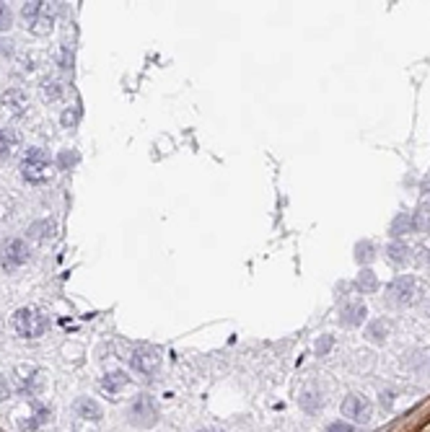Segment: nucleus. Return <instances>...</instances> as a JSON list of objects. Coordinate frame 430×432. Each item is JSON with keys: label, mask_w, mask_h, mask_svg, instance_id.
<instances>
[{"label": "nucleus", "mask_w": 430, "mask_h": 432, "mask_svg": "<svg viewBox=\"0 0 430 432\" xmlns=\"http://www.w3.org/2000/svg\"><path fill=\"white\" fill-rule=\"evenodd\" d=\"M10 326L21 339H42L49 332V316L37 305H21L10 316Z\"/></svg>", "instance_id": "nucleus-1"}, {"label": "nucleus", "mask_w": 430, "mask_h": 432, "mask_svg": "<svg viewBox=\"0 0 430 432\" xmlns=\"http://www.w3.org/2000/svg\"><path fill=\"white\" fill-rule=\"evenodd\" d=\"M60 6L58 3H44V0H31V3H24L21 6V19L26 24V29L34 31V34H49L55 29V21H58Z\"/></svg>", "instance_id": "nucleus-2"}, {"label": "nucleus", "mask_w": 430, "mask_h": 432, "mask_svg": "<svg viewBox=\"0 0 430 432\" xmlns=\"http://www.w3.org/2000/svg\"><path fill=\"white\" fill-rule=\"evenodd\" d=\"M19 171H21V179L29 181V184H42V181H47L49 174H52V161H49L47 150H42V147H29V150L24 153V158H21Z\"/></svg>", "instance_id": "nucleus-3"}, {"label": "nucleus", "mask_w": 430, "mask_h": 432, "mask_svg": "<svg viewBox=\"0 0 430 432\" xmlns=\"http://www.w3.org/2000/svg\"><path fill=\"white\" fill-rule=\"evenodd\" d=\"M29 259H31V249L24 238H6V241L0 244V269H3L6 275L19 272Z\"/></svg>", "instance_id": "nucleus-4"}, {"label": "nucleus", "mask_w": 430, "mask_h": 432, "mask_svg": "<svg viewBox=\"0 0 430 432\" xmlns=\"http://www.w3.org/2000/svg\"><path fill=\"white\" fill-rule=\"evenodd\" d=\"M161 363H164L161 350L153 347V344L140 342V344H135V347H132V352H130V368H132L137 375H146V378H150L153 373H158Z\"/></svg>", "instance_id": "nucleus-5"}, {"label": "nucleus", "mask_w": 430, "mask_h": 432, "mask_svg": "<svg viewBox=\"0 0 430 432\" xmlns=\"http://www.w3.org/2000/svg\"><path fill=\"white\" fill-rule=\"evenodd\" d=\"M128 417H130V424H135V427H153L158 424L161 420V412H158L156 402H153V396H148V393H140L135 402L130 404L128 409Z\"/></svg>", "instance_id": "nucleus-6"}, {"label": "nucleus", "mask_w": 430, "mask_h": 432, "mask_svg": "<svg viewBox=\"0 0 430 432\" xmlns=\"http://www.w3.org/2000/svg\"><path fill=\"white\" fill-rule=\"evenodd\" d=\"M415 295H418V280L412 275L394 277L389 282V287H386V298L394 305H410L415 300Z\"/></svg>", "instance_id": "nucleus-7"}, {"label": "nucleus", "mask_w": 430, "mask_h": 432, "mask_svg": "<svg viewBox=\"0 0 430 432\" xmlns=\"http://www.w3.org/2000/svg\"><path fill=\"white\" fill-rule=\"evenodd\" d=\"M343 414L347 417V420H352L355 424H368L373 417V406L366 396H361V393H350V396L343 402Z\"/></svg>", "instance_id": "nucleus-8"}, {"label": "nucleus", "mask_w": 430, "mask_h": 432, "mask_svg": "<svg viewBox=\"0 0 430 432\" xmlns=\"http://www.w3.org/2000/svg\"><path fill=\"white\" fill-rule=\"evenodd\" d=\"M44 388V373L37 370V368H19V378H16V391L21 396H29V399H37Z\"/></svg>", "instance_id": "nucleus-9"}, {"label": "nucleus", "mask_w": 430, "mask_h": 432, "mask_svg": "<svg viewBox=\"0 0 430 432\" xmlns=\"http://www.w3.org/2000/svg\"><path fill=\"white\" fill-rule=\"evenodd\" d=\"M0 107H3V111H8L10 117H24V111L29 109V93L19 86H13L0 96Z\"/></svg>", "instance_id": "nucleus-10"}, {"label": "nucleus", "mask_w": 430, "mask_h": 432, "mask_svg": "<svg viewBox=\"0 0 430 432\" xmlns=\"http://www.w3.org/2000/svg\"><path fill=\"white\" fill-rule=\"evenodd\" d=\"M130 386V375L125 370H112V373H104V378L98 381V388L107 396H119Z\"/></svg>", "instance_id": "nucleus-11"}, {"label": "nucleus", "mask_w": 430, "mask_h": 432, "mask_svg": "<svg viewBox=\"0 0 430 432\" xmlns=\"http://www.w3.org/2000/svg\"><path fill=\"white\" fill-rule=\"evenodd\" d=\"M366 316H368V308H366V303L355 300V303H347L343 311H340V324L355 329V326H361L363 321H366Z\"/></svg>", "instance_id": "nucleus-12"}, {"label": "nucleus", "mask_w": 430, "mask_h": 432, "mask_svg": "<svg viewBox=\"0 0 430 432\" xmlns=\"http://www.w3.org/2000/svg\"><path fill=\"white\" fill-rule=\"evenodd\" d=\"M73 409H76V414H78L80 420H86V422H98V420L104 417L101 404H98L96 399H88V396H80Z\"/></svg>", "instance_id": "nucleus-13"}, {"label": "nucleus", "mask_w": 430, "mask_h": 432, "mask_svg": "<svg viewBox=\"0 0 430 432\" xmlns=\"http://www.w3.org/2000/svg\"><path fill=\"white\" fill-rule=\"evenodd\" d=\"M21 145V138L16 129L10 127H0V161H8Z\"/></svg>", "instance_id": "nucleus-14"}, {"label": "nucleus", "mask_w": 430, "mask_h": 432, "mask_svg": "<svg viewBox=\"0 0 430 432\" xmlns=\"http://www.w3.org/2000/svg\"><path fill=\"white\" fill-rule=\"evenodd\" d=\"M386 259H389L394 267H404L412 262V249L404 241H391L386 246Z\"/></svg>", "instance_id": "nucleus-15"}, {"label": "nucleus", "mask_w": 430, "mask_h": 432, "mask_svg": "<svg viewBox=\"0 0 430 432\" xmlns=\"http://www.w3.org/2000/svg\"><path fill=\"white\" fill-rule=\"evenodd\" d=\"M26 233H29V238H34V241H49V238H55V233H58V223L44 217V220L31 223Z\"/></svg>", "instance_id": "nucleus-16"}, {"label": "nucleus", "mask_w": 430, "mask_h": 432, "mask_svg": "<svg viewBox=\"0 0 430 432\" xmlns=\"http://www.w3.org/2000/svg\"><path fill=\"white\" fill-rule=\"evenodd\" d=\"M40 93L47 104H55V101H60V98L65 96V86H62V80H58V78H42Z\"/></svg>", "instance_id": "nucleus-17"}, {"label": "nucleus", "mask_w": 430, "mask_h": 432, "mask_svg": "<svg viewBox=\"0 0 430 432\" xmlns=\"http://www.w3.org/2000/svg\"><path fill=\"white\" fill-rule=\"evenodd\" d=\"M412 231V215L410 213H397L394 220L389 223V236L394 241H402V236H407Z\"/></svg>", "instance_id": "nucleus-18"}, {"label": "nucleus", "mask_w": 430, "mask_h": 432, "mask_svg": "<svg viewBox=\"0 0 430 432\" xmlns=\"http://www.w3.org/2000/svg\"><path fill=\"white\" fill-rule=\"evenodd\" d=\"M412 231L430 233V202H420L412 213Z\"/></svg>", "instance_id": "nucleus-19"}, {"label": "nucleus", "mask_w": 430, "mask_h": 432, "mask_svg": "<svg viewBox=\"0 0 430 432\" xmlns=\"http://www.w3.org/2000/svg\"><path fill=\"white\" fill-rule=\"evenodd\" d=\"M355 287L361 290V295H373L379 293V277H376V272L373 269H361V275H358V280H355Z\"/></svg>", "instance_id": "nucleus-20"}, {"label": "nucleus", "mask_w": 430, "mask_h": 432, "mask_svg": "<svg viewBox=\"0 0 430 432\" xmlns=\"http://www.w3.org/2000/svg\"><path fill=\"white\" fill-rule=\"evenodd\" d=\"M389 321H384V318H376V321H371V324L366 326V336L371 339V342L381 344L386 342V336H389Z\"/></svg>", "instance_id": "nucleus-21"}, {"label": "nucleus", "mask_w": 430, "mask_h": 432, "mask_svg": "<svg viewBox=\"0 0 430 432\" xmlns=\"http://www.w3.org/2000/svg\"><path fill=\"white\" fill-rule=\"evenodd\" d=\"M376 259V246L371 241H361V244H355V262L358 264H368Z\"/></svg>", "instance_id": "nucleus-22"}, {"label": "nucleus", "mask_w": 430, "mask_h": 432, "mask_svg": "<svg viewBox=\"0 0 430 432\" xmlns=\"http://www.w3.org/2000/svg\"><path fill=\"white\" fill-rule=\"evenodd\" d=\"M49 420H52V409H47V406H40V404H37V414L31 417L29 424H24V430H37V427H42V424H47Z\"/></svg>", "instance_id": "nucleus-23"}, {"label": "nucleus", "mask_w": 430, "mask_h": 432, "mask_svg": "<svg viewBox=\"0 0 430 432\" xmlns=\"http://www.w3.org/2000/svg\"><path fill=\"white\" fill-rule=\"evenodd\" d=\"M78 117H80L78 107H73V109H65V111H62L60 122H62V127L65 129H70V127H76V125H78Z\"/></svg>", "instance_id": "nucleus-24"}, {"label": "nucleus", "mask_w": 430, "mask_h": 432, "mask_svg": "<svg viewBox=\"0 0 430 432\" xmlns=\"http://www.w3.org/2000/svg\"><path fill=\"white\" fill-rule=\"evenodd\" d=\"M13 26V10L8 3H0V31H8Z\"/></svg>", "instance_id": "nucleus-25"}, {"label": "nucleus", "mask_w": 430, "mask_h": 432, "mask_svg": "<svg viewBox=\"0 0 430 432\" xmlns=\"http://www.w3.org/2000/svg\"><path fill=\"white\" fill-rule=\"evenodd\" d=\"M76 163H78V153H76V150H73V153H70V150H62V153L58 156V166L60 168L76 166Z\"/></svg>", "instance_id": "nucleus-26"}, {"label": "nucleus", "mask_w": 430, "mask_h": 432, "mask_svg": "<svg viewBox=\"0 0 430 432\" xmlns=\"http://www.w3.org/2000/svg\"><path fill=\"white\" fill-rule=\"evenodd\" d=\"M10 393H13V384L8 381V375L0 373V404L6 402V399H10Z\"/></svg>", "instance_id": "nucleus-27"}, {"label": "nucleus", "mask_w": 430, "mask_h": 432, "mask_svg": "<svg viewBox=\"0 0 430 432\" xmlns=\"http://www.w3.org/2000/svg\"><path fill=\"white\" fill-rule=\"evenodd\" d=\"M324 432H358L355 430V424H350V422H332V424H327V430Z\"/></svg>", "instance_id": "nucleus-28"}, {"label": "nucleus", "mask_w": 430, "mask_h": 432, "mask_svg": "<svg viewBox=\"0 0 430 432\" xmlns=\"http://www.w3.org/2000/svg\"><path fill=\"white\" fill-rule=\"evenodd\" d=\"M332 342H334L332 336H324L322 342H316V352H319V354H327L329 350H332Z\"/></svg>", "instance_id": "nucleus-29"}, {"label": "nucleus", "mask_w": 430, "mask_h": 432, "mask_svg": "<svg viewBox=\"0 0 430 432\" xmlns=\"http://www.w3.org/2000/svg\"><path fill=\"white\" fill-rule=\"evenodd\" d=\"M13 52H16V49H13V42L0 39V55H3V57H13Z\"/></svg>", "instance_id": "nucleus-30"}, {"label": "nucleus", "mask_w": 430, "mask_h": 432, "mask_svg": "<svg viewBox=\"0 0 430 432\" xmlns=\"http://www.w3.org/2000/svg\"><path fill=\"white\" fill-rule=\"evenodd\" d=\"M418 264L430 267V249H418Z\"/></svg>", "instance_id": "nucleus-31"}, {"label": "nucleus", "mask_w": 430, "mask_h": 432, "mask_svg": "<svg viewBox=\"0 0 430 432\" xmlns=\"http://www.w3.org/2000/svg\"><path fill=\"white\" fill-rule=\"evenodd\" d=\"M422 195L430 197V179H425V181H422Z\"/></svg>", "instance_id": "nucleus-32"}, {"label": "nucleus", "mask_w": 430, "mask_h": 432, "mask_svg": "<svg viewBox=\"0 0 430 432\" xmlns=\"http://www.w3.org/2000/svg\"><path fill=\"white\" fill-rule=\"evenodd\" d=\"M197 432H221V430H213V427H205V430H197Z\"/></svg>", "instance_id": "nucleus-33"}, {"label": "nucleus", "mask_w": 430, "mask_h": 432, "mask_svg": "<svg viewBox=\"0 0 430 432\" xmlns=\"http://www.w3.org/2000/svg\"><path fill=\"white\" fill-rule=\"evenodd\" d=\"M0 332H3V324H0Z\"/></svg>", "instance_id": "nucleus-34"}]
</instances>
